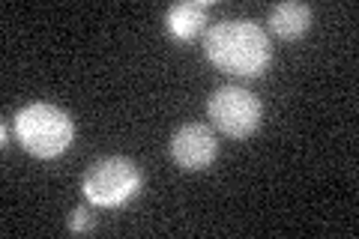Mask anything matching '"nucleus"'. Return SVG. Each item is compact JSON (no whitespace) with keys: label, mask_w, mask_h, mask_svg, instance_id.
<instances>
[{"label":"nucleus","mask_w":359,"mask_h":239,"mask_svg":"<svg viewBox=\"0 0 359 239\" xmlns=\"http://www.w3.org/2000/svg\"><path fill=\"white\" fill-rule=\"evenodd\" d=\"M204 54L222 72L257 78L266 72L269 60H273V45H269V36L255 21L231 18L207 27Z\"/></svg>","instance_id":"1"},{"label":"nucleus","mask_w":359,"mask_h":239,"mask_svg":"<svg viewBox=\"0 0 359 239\" xmlns=\"http://www.w3.org/2000/svg\"><path fill=\"white\" fill-rule=\"evenodd\" d=\"M15 141L36 158H57L69 150L75 138V123L63 108L51 102H33L21 108L13 120Z\"/></svg>","instance_id":"2"},{"label":"nucleus","mask_w":359,"mask_h":239,"mask_svg":"<svg viewBox=\"0 0 359 239\" xmlns=\"http://www.w3.org/2000/svg\"><path fill=\"white\" fill-rule=\"evenodd\" d=\"M81 189L93 207H123L141 191V170L126 156H105L87 168Z\"/></svg>","instance_id":"3"},{"label":"nucleus","mask_w":359,"mask_h":239,"mask_svg":"<svg viewBox=\"0 0 359 239\" xmlns=\"http://www.w3.org/2000/svg\"><path fill=\"white\" fill-rule=\"evenodd\" d=\"M207 117L222 135L233 141L252 138L261 126L264 108L252 90L245 87H219L207 102Z\"/></svg>","instance_id":"4"},{"label":"nucleus","mask_w":359,"mask_h":239,"mask_svg":"<svg viewBox=\"0 0 359 239\" xmlns=\"http://www.w3.org/2000/svg\"><path fill=\"white\" fill-rule=\"evenodd\" d=\"M216 153H219V141H216V132L204 123H186L180 126L171 138V158L177 168L189 170H207L212 162H216Z\"/></svg>","instance_id":"5"},{"label":"nucleus","mask_w":359,"mask_h":239,"mask_svg":"<svg viewBox=\"0 0 359 239\" xmlns=\"http://www.w3.org/2000/svg\"><path fill=\"white\" fill-rule=\"evenodd\" d=\"M207 13H210V4L207 0H186V4H174L165 15V25L171 30V36L180 42H189L195 39L201 30L207 25Z\"/></svg>","instance_id":"6"},{"label":"nucleus","mask_w":359,"mask_h":239,"mask_svg":"<svg viewBox=\"0 0 359 239\" xmlns=\"http://www.w3.org/2000/svg\"><path fill=\"white\" fill-rule=\"evenodd\" d=\"M269 30L278 39H299L302 33L311 27V6L299 4V0H287V4H276L269 9Z\"/></svg>","instance_id":"7"},{"label":"nucleus","mask_w":359,"mask_h":239,"mask_svg":"<svg viewBox=\"0 0 359 239\" xmlns=\"http://www.w3.org/2000/svg\"><path fill=\"white\" fill-rule=\"evenodd\" d=\"M69 227L72 233H87V231H93V210L90 207H75L72 215H69Z\"/></svg>","instance_id":"8"}]
</instances>
